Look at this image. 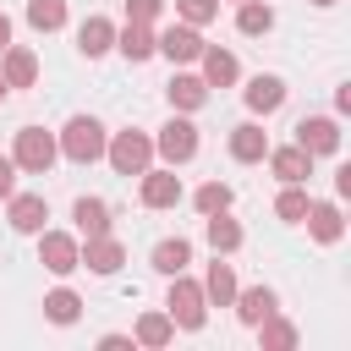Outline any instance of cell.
<instances>
[{
    "mask_svg": "<svg viewBox=\"0 0 351 351\" xmlns=\"http://www.w3.org/2000/svg\"><path fill=\"white\" fill-rule=\"evenodd\" d=\"M186 197V186H181V176L170 170V165H148L143 176H137V203L143 208H176Z\"/></svg>",
    "mask_w": 351,
    "mask_h": 351,
    "instance_id": "ba28073f",
    "label": "cell"
},
{
    "mask_svg": "<svg viewBox=\"0 0 351 351\" xmlns=\"http://www.w3.org/2000/svg\"><path fill=\"white\" fill-rule=\"evenodd\" d=\"M110 49H115V22L99 16V11L82 16V22H77V55H82V60H99V55H110Z\"/></svg>",
    "mask_w": 351,
    "mask_h": 351,
    "instance_id": "5bb4252c",
    "label": "cell"
},
{
    "mask_svg": "<svg viewBox=\"0 0 351 351\" xmlns=\"http://www.w3.org/2000/svg\"><path fill=\"white\" fill-rule=\"evenodd\" d=\"M192 203H197V214H225V208L236 203V192H230V186L214 176V181H203V186L192 192Z\"/></svg>",
    "mask_w": 351,
    "mask_h": 351,
    "instance_id": "1f68e13d",
    "label": "cell"
},
{
    "mask_svg": "<svg viewBox=\"0 0 351 351\" xmlns=\"http://www.w3.org/2000/svg\"><path fill=\"white\" fill-rule=\"evenodd\" d=\"M55 143H60V159H71V165H99L110 132H104L99 115H71V121L55 132Z\"/></svg>",
    "mask_w": 351,
    "mask_h": 351,
    "instance_id": "6da1fadb",
    "label": "cell"
},
{
    "mask_svg": "<svg viewBox=\"0 0 351 351\" xmlns=\"http://www.w3.org/2000/svg\"><path fill=\"white\" fill-rule=\"evenodd\" d=\"M5 44H11V16L0 11V49H5Z\"/></svg>",
    "mask_w": 351,
    "mask_h": 351,
    "instance_id": "74e56055",
    "label": "cell"
},
{
    "mask_svg": "<svg viewBox=\"0 0 351 351\" xmlns=\"http://www.w3.org/2000/svg\"><path fill=\"white\" fill-rule=\"evenodd\" d=\"M44 318H49V324H60V329H71V324L82 318V296H77L71 285H55V291L44 296Z\"/></svg>",
    "mask_w": 351,
    "mask_h": 351,
    "instance_id": "4316f807",
    "label": "cell"
},
{
    "mask_svg": "<svg viewBox=\"0 0 351 351\" xmlns=\"http://www.w3.org/2000/svg\"><path fill=\"white\" fill-rule=\"evenodd\" d=\"M219 16V0H176V22H192V27H208Z\"/></svg>",
    "mask_w": 351,
    "mask_h": 351,
    "instance_id": "d6a6232c",
    "label": "cell"
},
{
    "mask_svg": "<svg viewBox=\"0 0 351 351\" xmlns=\"http://www.w3.org/2000/svg\"><path fill=\"white\" fill-rule=\"evenodd\" d=\"M99 346H104V351H126V346H132V335H99Z\"/></svg>",
    "mask_w": 351,
    "mask_h": 351,
    "instance_id": "8d00e7d4",
    "label": "cell"
},
{
    "mask_svg": "<svg viewBox=\"0 0 351 351\" xmlns=\"http://www.w3.org/2000/svg\"><path fill=\"white\" fill-rule=\"evenodd\" d=\"M302 225H307V236H313L318 247H335V241L346 236V214H340V203H329V197H313L307 214H302Z\"/></svg>",
    "mask_w": 351,
    "mask_h": 351,
    "instance_id": "8fae6325",
    "label": "cell"
},
{
    "mask_svg": "<svg viewBox=\"0 0 351 351\" xmlns=\"http://www.w3.org/2000/svg\"><path fill=\"white\" fill-rule=\"evenodd\" d=\"M104 159H110V170H115V176H143V170L154 165V132H137V126L110 132Z\"/></svg>",
    "mask_w": 351,
    "mask_h": 351,
    "instance_id": "5b68a950",
    "label": "cell"
},
{
    "mask_svg": "<svg viewBox=\"0 0 351 351\" xmlns=\"http://www.w3.org/2000/svg\"><path fill=\"white\" fill-rule=\"evenodd\" d=\"M197 148H203V137H197V121L192 115H170L159 132H154V159H165L170 170H181V165H192L197 159Z\"/></svg>",
    "mask_w": 351,
    "mask_h": 351,
    "instance_id": "7a4b0ae2",
    "label": "cell"
},
{
    "mask_svg": "<svg viewBox=\"0 0 351 351\" xmlns=\"http://www.w3.org/2000/svg\"><path fill=\"white\" fill-rule=\"evenodd\" d=\"M307 203H313V197H307V181H285V186H280V197H274V214H280L285 225H302Z\"/></svg>",
    "mask_w": 351,
    "mask_h": 351,
    "instance_id": "f546056e",
    "label": "cell"
},
{
    "mask_svg": "<svg viewBox=\"0 0 351 351\" xmlns=\"http://www.w3.org/2000/svg\"><path fill=\"white\" fill-rule=\"evenodd\" d=\"M230 307H236V318L252 329V324H263L269 313H280V296H274L269 285H247V291L236 285V302H230Z\"/></svg>",
    "mask_w": 351,
    "mask_h": 351,
    "instance_id": "ffe728a7",
    "label": "cell"
},
{
    "mask_svg": "<svg viewBox=\"0 0 351 351\" xmlns=\"http://www.w3.org/2000/svg\"><path fill=\"white\" fill-rule=\"evenodd\" d=\"M121 263H126V247H121V236H82V269L88 274H121Z\"/></svg>",
    "mask_w": 351,
    "mask_h": 351,
    "instance_id": "7c38bea8",
    "label": "cell"
},
{
    "mask_svg": "<svg viewBox=\"0 0 351 351\" xmlns=\"http://www.w3.org/2000/svg\"><path fill=\"white\" fill-rule=\"evenodd\" d=\"M296 143H302L313 159H335V154H340V121H335V115H302V121H296Z\"/></svg>",
    "mask_w": 351,
    "mask_h": 351,
    "instance_id": "9c48e42d",
    "label": "cell"
},
{
    "mask_svg": "<svg viewBox=\"0 0 351 351\" xmlns=\"http://www.w3.org/2000/svg\"><path fill=\"white\" fill-rule=\"evenodd\" d=\"M165 0H126V22H159Z\"/></svg>",
    "mask_w": 351,
    "mask_h": 351,
    "instance_id": "836d02e7",
    "label": "cell"
},
{
    "mask_svg": "<svg viewBox=\"0 0 351 351\" xmlns=\"http://www.w3.org/2000/svg\"><path fill=\"white\" fill-rule=\"evenodd\" d=\"M11 159H16L22 176H49L55 159H60V143H55V132H44V126H22V132L11 137Z\"/></svg>",
    "mask_w": 351,
    "mask_h": 351,
    "instance_id": "277c9868",
    "label": "cell"
},
{
    "mask_svg": "<svg viewBox=\"0 0 351 351\" xmlns=\"http://www.w3.org/2000/svg\"><path fill=\"white\" fill-rule=\"evenodd\" d=\"M307 5H318V11H329V5H340V0H307Z\"/></svg>",
    "mask_w": 351,
    "mask_h": 351,
    "instance_id": "f35d334b",
    "label": "cell"
},
{
    "mask_svg": "<svg viewBox=\"0 0 351 351\" xmlns=\"http://www.w3.org/2000/svg\"><path fill=\"white\" fill-rule=\"evenodd\" d=\"M165 313H170V324L176 329H203L208 324V296H203V285L181 269V274H170V291H165Z\"/></svg>",
    "mask_w": 351,
    "mask_h": 351,
    "instance_id": "3957f363",
    "label": "cell"
},
{
    "mask_svg": "<svg viewBox=\"0 0 351 351\" xmlns=\"http://www.w3.org/2000/svg\"><path fill=\"white\" fill-rule=\"evenodd\" d=\"M225 148H230L236 165H263V154H269V132H263L258 121H241V126H230Z\"/></svg>",
    "mask_w": 351,
    "mask_h": 351,
    "instance_id": "e0dca14e",
    "label": "cell"
},
{
    "mask_svg": "<svg viewBox=\"0 0 351 351\" xmlns=\"http://www.w3.org/2000/svg\"><path fill=\"white\" fill-rule=\"evenodd\" d=\"M203 236H208V247H214L219 258L241 252V241H247V230L230 219V208H225V214H203Z\"/></svg>",
    "mask_w": 351,
    "mask_h": 351,
    "instance_id": "44dd1931",
    "label": "cell"
},
{
    "mask_svg": "<svg viewBox=\"0 0 351 351\" xmlns=\"http://www.w3.org/2000/svg\"><path fill=\"white\" fill-rule=\"evenodd\" d=\"M263 159H269V170H274V181H280V186H285V181H307V176H313V154H307L302 143H285V148H274V143H269V154H263Z\"/></svg>",
    "mask_w": 351,
    "mask_h": 351,
    "instance_id": "ac0fdd59",
    "label": "cell"
},
{
    "mask_svg": "<svg viewBox=\"0 0 351 351\" xmlns=\"http://www.w3.org/2000/svg\"><path fill=\"white\" fill-rule=\"evenodd\" d=\"M16 176H22V170H16V159H11V154H0V203L16 192Z\"/></svg>",
    "mask_w": 351,
    "mask_h": 351,
    "instance_id": "e575fe53",
    "label": "cell"
},
{
    "mask_svg": "<svg viewBox=\"0 0 351 351\" xmlns=\"http://www.w3.org/2000/svg\"><path fill=\"white\" fill-rule=\"evenodd\" d=\"M241 99H247V110H252V115H274V110L285 104V77H274V71H258V77L241 88Z\"/></svg>",
    "mask_w": 351,
    "mask_h": 351,
    "instance_id": "d6986e66",
    "label": "cell"
},
{
    "mask_svg": "<svg viewBox=\"0 0 351 351\" xmlns=\"http://www.w3.org/2000/svg\"><path fill=\"white\" fill-rule=\"evenodd\" d=\"M5 99H11V88H5V77H0V104H5Z\"/></svg>",
    "mask_w": 351,
    "mask_h": 351,
    "instance_id": "ab89813d",
    "label": "cell"
},
{
    "mask_svg": "<svg viewBox=\"0 0 351 351\" xmlns=\"http://www.w3.org/2000/svg\"><path fill=\"white\" fill-rule=\"evenodd\" d=\"M115 49H121L132 66L154 60V22H126V27H115Z\"/></svg>",
    "mask_w": 351,
    "mask_h": 351,
    "instance_id": "7402d4cb",
    "label": "cell"
},
{
    "mask_svg": "<svg viewBox=\"0 0 351 351\" xmlns=\"http://www.w3.org/2000/svg\"><path fill=\"white\" fill-rule=\"evenodd\" d=\"M197 285H203L208 307H230V302H236V269H230L219 252H214V263H208V274H203Z\"/></svg>",
    "mask_w": 351,
    "mask_h": 351,
    "instance_id": "603a6c76",
    "label": "cell"
},
{
    "mask_svg": "<svg viewBox=\"0 0 351 351\" xmlns=\"http://www.w3.org/2000/svg\"><path fill=\"white\" fill-rule=\"evenodd\" d=\"M335 115H351V82L335 88Z\"/></svg>",
    "mask_w": 351,
    "mask_h": 351,
    "instance_id": "d590c367",
    "label": "cell"
},
{
    "mask_svg": "<svg viewBox=\"0 0 351 351\" xmlns=\"http://www.w3.org/2000/svg\"><path fill=\"white\" fill-rule=\"evenodd\" d=\"M230 5H241V0H230Z\"/></svg>",
    "mask_w": 351,
    "mask_h": 351,
    "instance_id": "60d3db41",
    "label": "cell"
},
{
    "mask_svg": "<svg viewBox=\"0 0 351 351\" xmlns=\"http://www.w3.org/2000/svg\"><path fill=\"white\" fill-rule=\"evenodd\" d=\"M5 219H11L16 236H38L44 219H49V197L44 192H11L5 197Z\"/></svg>",
    "mask_w": 351,
    "mask_h": 351,
    "instance_id": "30bf717a",
    "label": "cell"
},
{
    "mask_svg": "<svg viewBox=\"0 0 351 351\" xmlns=\"http://www.w3.org/2000/svg\"><path fill=\"white\" fill-rule=\"evenodd\" d=\"M38 263L55 274V280H66V274H77L82 269V236H71V230H38Z\"/></svg>",
    "mask_w": 351,
    "mask_h": 351,
    "instance_id": "8992f818",
    "label": "cell"
},
{
    "mask_svg": "<svg viewBox=\"0 0 351 351\" xmlns=\"http://www.w3.org/2000/svg\"><path fill=\"white\" fill-rule=\"evenodd\" d=\"M236 33H241V38L274 33V5H269V0H241V5H236Z\"/></svg>",
    "mask_w": 351,
    "mask_h": 351,
    "instance_id": "d4e9b609",
    "label": "cell"
},
{
    "mask_svg": "<svg viewBox=\"0 0 351 351\" xmlns=\"http://www.w3.org/2000/svg\"><path fill=\"white\" fill-rule=\"evenodd\" d=\"M186 263H192V241H186V236H165V241L154 247V269H159L165 280H170V274H181Z\"/></svg>",
    "mask_w": 351,
    "mask_h": 351,
    "instance_id": "f1b7e54d",
    "label": "cell"
},
{
    "mask_svg": "<svg viewBox=\"0 0 351 351\" xmlns=\"http://www.w3.org/2000/svg\"><path fill=\"white\" fill-rule=\"evenodd\" d=\"M27 27L33 33H60L66 27V0H27Z\"/></svg>",
    "mask_w": 351,
    "mask_h": 351,
    "instance_id": "4dcf8cb0",
    "label": "cell"
},
{
    "mask_svg": "<svg viewBox=\"0 0 351 351\" xmlns=\"http://www.w3.org/2000/svg\"><path fill=\"white\" fill-rule=\"evenodd\" d=\"M154 55H165L170 66H192V60L203 55V27H192V22L154 27Z\"/></svg>",
    "mask_w": 351,
    "mask_h": 351,
    "instance_id": "52a82bcc",
    "label": "cell"
},
{
    "mask_svg": "<svg viewBox=\"0 0 351 351\" xmlns=\"http://www.w3.org/2000/svg\"><path fill=\"white\" fill-rule=\"evenodd\" d=\"M208 82L197 77V71H176L170 82H165V99H170V110H181V115H197L203 104H208Z\"/></svg>",
    "mask_w": 351,
    "mask_h": 351,
    "instance_id": "4fadbf2b",
    "label": "cell"
},
{
    "mask_svg": "<svg viewBox=\"0 0 351 351\" xmlns=\"http://www.w3.org/2000/svg\"><path fill=\"white\" fill-rule=\"evenodd\" d=\"M71 219H77V236H104L110 230V203L104 197H77Z\"/></svg>",
    "mask_w": 351,
    "mask_h": 351,
    "instance_id": "484cf974",
    "label": "cell"
},
{
    "mask_svg": "<svg viewBox=\"0 0 351 351\" xmlns=\"http://www.w3.org/2000/svg\"><path fill=\"white\" fill-rule=\"evenodd\" d=\"M252 329H258V346H263V351H296V340H302V335H296V324H291V318H280V313H269V318H263V324H252Z\"/></svg>",
    "mask_w": 351,
    "mask_h": 351,
    "instance_id": "83f0119b",
    "label": "cell"
},
{
    "mask_svg": "<svg viewBox=\"0 0 351 351\" xmlns=\"http://www.w3.org/2000/svg\"><path fill=\"white\" fill-rule=\"evenodd\" d=\"M170 340H176V324H170V313H165V307H154V313H143V318L132 324V346L159 351V346H170Z\"/></svg>",
    "mask_w": 351,
    "mask_h": 351,
    "instance_id": "cb8c5ba5",
    "label": "cell"
},
{
    "mask_svg": "<svg viewBox=\"0 0 351 351\" xmlns=\"http://www.w3.org/2000/svg\"><path fill=\"white\" fill-rule=\"evenodd\" d=\"M197 77L208 82V88H236L241 82V60L230 55V49H219V44H203V55H197Z\"/></svg>",
    "mask_w": 351,
    "mask_h": 351,
    "instance_id": "2e32d148",
    "label": "cell"
},
{
    "mask_svg": "<svg viewBox=\"0 0 351 351\" xmlns=\"http://www.w3.org/2000/svg\"><path fill=\"white\" fill-rule=\"evenodd\" d=\"M0 77H5L11 93H16V88H33V82H38V55H33L27 44H5V49H0Z\"/></svg>",
    "mask_w": 351,
    "mask_h": 351,
    "instance_id": "9a60e30c",
    "label": "cell"
}]
</instances>
